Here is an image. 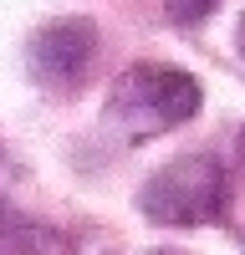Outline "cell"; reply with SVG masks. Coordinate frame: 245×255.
Returning <instances> with one entry per match:
<instances>
[{"mask_svg":"<svg viewBox=\"0 0 245 255\" xmlns=\"http://www.w3.org/2000/svg\"><path fill=\"white\" fill-rule=\"evenodd\" d=\"M199 77L179 67H158V61H138L113 82V97L102 108V123L113 128L122 143H148L169 128H184L199 113Z\"/></svg>","mask_w":245,"mask_h":255,"instance_id":"6da1fadb","label":"cell"},{"mask_svg":"<svg viewBox=\"0 0 245 255\" xmlns=\"http://www.w3.org/2000/svg\"><path fill=\"white\" fill-rule=\"evenodd\" d=\"M138 209H143V220L174 225V230L215 225L230 215V174L215 153H179L143 179Z\"/></svg>","mask_w":245,"mask_h":255,"instance_id":"7a4b0ae2","label":"cell"},{"mask_svg":"<svg viewBox=\"0 0 245 255\" xmlns=\"http://www.w3.org/2000/svg\"><path fill=\"white\" fill-rule=\"evenodd\" d=\"M92 61H97L92 20H56L31 41V77L46 92H77L92 77Z\"/></svg>","mask_w":245,"mask_h":255,"instance_id":"3957f363","label":"cell"},{"mask_svg":"<svg viewBox=\"0 0 245 255\" xmlns=\"http://www.w3.org/2000/svg\"><path fill=\"white\" fill-rule=\"evenodd\" d=\"M215 5H220V0H163V10H169L174 26H199Z\"/></svg>","mask_w":245,"mask_h":255,"instance_id":"277c9868","label":"cell"},{"mask_svg":"<svg viewBox=\"0 0 245 255\" xmlns=\"http://www.w3.org/2000/svg\"><path fill=\"white\" fill-rule=\"evenodd\" d=\"M235 153H240V174H245V128L235 133Z\"/></svg>","mask_w":245,"mask_h":255,"instance_id":"5b68a950","label":"cell"},{"mask_svg":"<svg viewBox=\"0 0 245 255\" xmlns=\"http://www.w3.org/2000/svg\"><path fill=\"white\" fill-rule=\"evenodd\" d=\"M235 46H240V56H245V15H240V26H235Z\"/></svg>","mask_w":245,"mask_h":255,"instance_id":"8992f818","label":"cell"},{"mask_svg":"<svg viewBox=\"0 0 245 255\" xmlns=\"http://www.w3.org/2000/svg\"><path fill=\"white\" fill-rule=\"evenodd\" d=\"M158 255H179V250H158Z\"/></svg>","mask_w":245,"mask_h":255,"instance_id":"52a82bcc","label":"cell"}]
</instances>
